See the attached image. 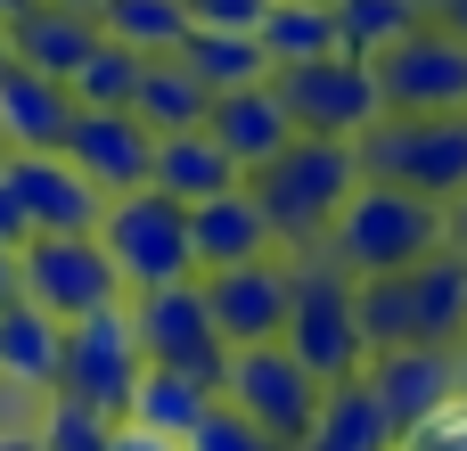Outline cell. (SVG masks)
I'll return each instance as SVG.
<instances>
[{
    "instance_id": "6da1fadb",
    "label": "cell",
    "mask_w": 467,
    "mask_h": 451,
    "mask_svg": "<svg viewBox=\"0 0 467 451\" xmlns=\"http://www.w3.org/2000/svg\"><path fill=\"white\" fill-rule=\"evenodd\" d=\"M361 181H369V173H361V148H353V140H312V131H304L296 148H279L263 173H246L254 205H263L271 230H279V255H320Z\"/></svg>"
},
{
    "instance_id": "7a4b0ae2",
    "label": "cell",
    "mask_w": 467,
    "mask_h": 451,
    "mask_svg": "<svg viewBox=\"0 0 467 451\" xmlns=\"http://www.w3.org/2000/svg\"><path fill=\"white\" fill-rule=\"evenodd\" d=\"M443 246H451V205H435V197H419V189L361 181L320 255H328L345 279H386V271H419V263L443 255Z\"/></svg>"
},
{
    "instance_id": "3957f363",
    "label": "cell",
    "mask_w": 467,
    "mask_h": 451,
    "mask_svg": "<svg viewBox=\"0 0 467 451\" xmlns=\"http://www.w3.org/2000/svg\"><path fill=\"white\" fill-rule=\"evenodd\" d=\"M296 263V296H287V353L320 378V386H353L369 370V337H361V304L353 279L328 255H287Z\"/></svg>"
},
{
    "instance_id": "277c9868",
    "label": "cell",
    "mask_w": 467,
    "mask_h": 451,
    "mask_svg": "<svg viewBox=\"0 0 467 451\" xmlns=\"http://www.w3.org/2000/svg\"><path fill=\"white\" fill-rule=\"evenodd\" d=\"M99 246L115 255V271H123V288H131V296L197 279V246H189V205H181V197H164V189H123V197H107Z\"/></svg>"
},
{
    "instance_id": "5b68a950",
    "label": "cell",
    "mask_w": 467,
    "mask_h": 451,
    "mask_svg": "<svg viewBox=\"0 0 467 451\" xmlns=\"http://www.w3.org/2000/svg\"><path fill=\"white\" fill-rule=\"evenodd\" d=\"M353 148H361V173L386 189H419L435 205L467 189V115H386Z\"/></svg>"
},
{
    "instance_id": "8992f818",
    "label": "cell",
    "mask_w": 467,
    "mask_h": 451,
    "mask_svg": "<svg viewBox=\"0 0 467 451\" xmlns=\"http://www.w3.org/2000/svg\"><path fill=\"white\" fill-rule=\"evenodd\" d=\"M148 378V353H140V329H131V296L90 312V320H66V370H57V394L66 403H90L107 419H131V394Z\"/></svg>"
},
{
    "instance_id": "52a82bcc",
    "label": "cell",
    "mask_w": 467,
    "mask_h": 451,
    "mask_svg": "<svg viewBox=\"0 0 467 451\" xmlns=\"http://www.w3.org/2000/svg\"><path fill=\"white\" fill-rule=\"evenodd\" d=\"M131 329H140V353L148 370H189L222 394L230 378V337L213 329V304H205V279H181V288H148L131 296Z\"/></svg>"
},
{
    "instance_id": "ba28073f",
    "label": "cell",
    "mask_w": 467,
    "mask_h": 451,
    "mask_svg": "<svg viewBox=\"0 0 467 451\" xmlns=\"http://www.w3.org/2000/svg\"><path fill=\"white\" fill-rule=\"evenodd\" d=\"M16 296L41 304V312H57V320H90V312L123 304L131 288H123L115 255H107L99 230H90V238H33V246L16 255Z\"/></svg>"
},
{
    "instance_id": "9c48e42d",
    "label": "cell",
    "mask_w": 467,
    "mask_h": 451,
    "mask_svg": "<svg viewBox=\"0 0 467 451\" xmlns=\"http://www.w3.org/2000/svg\"><path fill=\"white\" fill-rule=\"evenodd\" d=\"M279 99H287L296 131H312V140H361L369 123H386V90H378V66H369V58H312V66H287V74H279Z\"/></svg>"
},
{
    "instance_id": "30bf717a",
    "label": "cell",
    "mask_w": 467,
    "mask_h": 451,
    "mask_svg": "<svg viewBox=\"0 0 467 451\" xmlns=\"http://www.w3.org/2000/svg\"><path fill=\"white\" fill-rule=\"evenodd\" d=\"M320 378L287 353V345H238L230 353V378H222V403L230 411H246L263 435H279V444H304V427L320 419Z\"/></svg>"
},
{
    "instance_id": "8fae6325",
    "label": "cell",
    "mask_w": 467,
    "mask_h": 451,
    "mask_svg": "<svg viewBox=\"0 0 467 451\" xmlns=\"http://www.w3.org/2000/svg\"><path fill=\"white\" fill-rule=\"evenodd\" d=\"M378 66V90H386V115H467V41L451 25H419L402 33Z\"/></svg>"
},
{
    "instance_id": "7c38bea8",
    "label": "cell",
    "mask_w": 467,
    "mask_h": 451,
    "mask_svg": "<svg viewBox=\"0 0 467 451\" xmlns=\"http://www.w3.org/2000/svg\"><path fill=\"white\" fill-rule=\"evenodd\" d=\"M287 296H296V263L287 255H263V263H238V271H205V304H213V329L238 345H279L287 337Z\"/></svg>"
},
{
    "instance_id": "4fadbf2b",
    "label": "cell",
    "mask_w": 467,
    "mask_h": 451,
    "mask_svg": "<svg viewBox=\"0 0 467 451\" xmlns=\"http://www.w3.org/2000/svg\"><path fill=\"white\" fill-rule=\"evenodd\" d=\"M0 173L16 181L33 238H90L107 222V189L74 164V156H0Z\"/></svg>"
},
{
    "instance_id": "5bb4252c",
    "label": "cell",
    "mask_w": 467,
    "mask_h": 451,
    "mask_svg": "<svg viewBox=\"0 0 467 451\" xmlns=\"http://www.w3.org/2000/svg\"><path fill=\"white\" fill-rule=\"evenodd\" d=\"M369 394L386 403V419L402 427V435H419V427H435L451 403H460V353H443V345H394V353H369Z\"/></svg>"
},
{
    "instance_id": "9a60e30c",
    "label": "cell",
    "mask_w": 467,
    "mask_h": 451,
    "mask_svg": "<svg viewBox=\"0 0 467 451\" xmlns=\"http://www.w3.org/2000/svg\"><path fill=\"white\" fill-rule=\"evenodd\" d=\"M66 156H74L107 197H123V189H148V181H156V131H148L131 107H82V115H74V131H66Z\"/></svg>"
},
{
    "instance_id": "2e32d148",
    "label": "cell",
    "mask_w": 467,
    "mask_h": 451,
    "mask_svg": "<svg viewBox=\"0 0 467 451\" xmlns=\"http://www.w3.org/2000/svg\"><path fill=\"white\" fill-rule=\"evenodd\" d=\"M74 82L57 74H33V66H8L0 74V148L8 156H66V131H74Z\"/></svg>"
},
{
    "instance_id": "e0dca14e",
    "label": "cell",
    "mask_w": 467,
    "mask_h": 451,
    "mask_svg": "<svg viewBox=\"0 0 467 451\" xmlns=\"http://www.w3.org/2000/svg\"><path fill=\"white\" fill-rule=\"evenodd\" d=\"M189 246H197V279H205V271H238V263L279 255V230L254 205V189H222V197L189 205Z\"/></svg>"
},
{
    "instance_id": "ac0fdd59",
    "label": "cell",
    "mask_w": 467,
    "mask_h": 451,
    "mask_svg": "<svg viewBox=\"0 0 467 451\" xmlns=\"http://www.w3.org/2000/svg\"><path fill=\"white\" fill-rule=\"evenodd\" d=\"M57 370H66V320L41 312V304H25V296H8L0 304V386L49 403L57 394Z\"/></svg>"
},
{
    "instance_id": "d6986e66",
    "label": "cell",
    "mask_w": 467,
    "mask_h": 451,
    "mask_svg": "<svg viewBox=\"0 0 467 451\" xmlns=\"http://www.w3.org/2000/svg\"><path fill=\"white\" fill-rule=\"evenodd\" d=\"M99 41H107V33H99V16H90V8L33 0L25 16H8V58H16V66H33V74H57V82H74V74H82V58H90Z\"/></svg>"
},
{
    "instance_id": "ffe728a7",
    "label": "cell",
    "mask_w": 467,
    "mask_h": 451,
    "mask_svg": "<svg viewBox=\"0 0 467 451\" xmlns=\"http://www.w3.org/2000/svg\"><path fill=\"white\" fill-rule=\"evenodd\" d=\"M246 173H263L279 148H296L304 131H296V115H287V99H279V82H254V90H222L213 99V123H205Z\"/></svg>"
},
{
    "instance_id": "44dd1931",
    "label": "cell",
    "mask_w": 467,
    "mask_h": 451,
    "mask_svg": "<svg viewBox=\"0 0 467 451\" xmlns=\"http://www.w3.org/2000/svg\"><path fill=\"white\" fill-rule=\"evenodd\" d=\"M402 288H410V345L460 353L467 345V255L460 246L427 255L419 271H402Z\"/></svg>"
},
{
    "instance_id": "7402d4cb",
    "label": "cell",
    "mask_w": 467,
    "mask_h": 451,
    "mask_svg": "<svg viewBox=\"0 0 467 451\" xmlns=\"http://www.w3.org/2000/svg\"><path fill=\"white\" fill-rule=\"evenodd\" d=\"M148 189H164V197H181V205H205V197H222V189H246V164H238L213 131H164Z\"/></svg>"
},
{
    "instance_id": "603a6c76",
    "label": "cell",
    "mask_w": 467,
    "mask_h": 451,
    "mask_svg": "<svg viewBox=\"0 0 467 451\" xmlns=\"http://www.w3.org/2000/svg\"><path fill=\"white\" fill-rule=\"evenodd\" d=\"M394 444H402V427L386 419V403L369 394V378H353V386L320 394V419L304 427L296 451H394Z\"/></svg>"
},
{
    "instance_id": "cb8c5ba5",
    "label": "cell",
    "mask_w": 467,
    "mask_h": 451,
    "mask_svg": "<svg viewBox=\"0 0 467 451\" xmlns=\"http://www.w3.org/2000/svg\"><path fill=\"white\" fill-rule=\"evenodd\" d=\"M213 99L222 90H254V82H279V66H271V49H263V33H213V25H189V41L172 49Z\"/></svg>"
},
{
    "instance_id": "d4e9b609",
    "label": "cell",
    "mask_w": 467,
    "mask_h": 451,
    "mask_svg": "<svg viewBox=\"0 0 467 451\" xmlns=\"http://www.w3.org/2000/svg\"><path fill=\"white\" fill-rule=\"evenodd\" d=\"M131 115H140L156 140H164V131H205V123H213V90H205V82H197L181 58H148Z\"/></svg>"
},
{
    "instance_id": "484cf974",
    "label": "cell",
    "mask_w": 467,
    "mask_h": 451,
    "mask_svg": "<svg viewBox=\"0 0 467 451\" xmlns=\"http://www.w3.org/2000/svg\"><path fill=\"white\" fill-rule=\"evenodd\" d=\"M213 386L205 378H189V370H148L140 378V394H131V427H156V435H172V444H189L205 419H213Z\"/></svg>"
},
{
    "instance_id": "4316f807",
    "label": "cell",
    "mask_w": 467,
    "mask_h": 451,
    "mask_svg": "<svg viewBox=\"0 0 467 451\" xmlns=\"http://www.w3.org/2000/svg\"><path fill=\"white\" fill-rule=\"evenodd\" d=\"M263 49H271L279 74H287V66H312V58H345V41H337V8H328V0H271V16H263Z\"/></svg>"
},
{
    "instance_id": "83f0119b",
    "label": "cell",
    "mask_w": 467,
    "mask_h": 451,
    "mask_svg": "<svg viewBox=\"0 0 467 451\" xmlns=\"http://www.w3.org/2000/svg\"><path fill=\"white\" fill-rule=\"evenodd\" d=\"M99 33L140 58H172L189 41V0H99Z\"/></svg>"
},
{
    "instance_id": "f1b7e54d",
    "label": "cell",
    "mask_w": 467,
    "mask_h": 451,
    "mask_svg": "<svg viewBox=\"0 0 467 451\" xmlns=\"http://www.w3.org/2000/svg\"><path fill=\"white\" fill-rule=\"evenodd\" d=\"M419 0H337V41L345 58H386L402 33H419Z\"/></svg>"
},
{
    "instance_id": "f546056e",
    "label": "cell",
    "mask_w": 467,
    "mask_h": 451,
    "mask_svg": "<svg viewBox=\"0 0 467 451\" xmlns=\"http://www.w3.org/2000/svg\"><path fill=\"white\" fill-rule=\"evenodd\" d=\"M140 74H148L140 49L99 41V49L82 58V74H74V107H131V99H140Z\"/></svg>"
},
{
    "instance_id": "4dcf8cb0",
    "label": "cell",
    "mask_w": 467,
    "mask_h": 451,
    "mask_svg": "<svg viewBox=\"0 0 467 451\" xmlns=\"http://www.w3.org/2000/svg\"><path fill=\"white\" fill-rule=\"evenodd\" d=\"M33 427H41V451H115V427H123V419H107V411H90V403L49 394Z\"/></svg>"
},
{
    "instance_id": "1f68e13d",
    "label": "cell",
    "mask_w": 467,
    "mask_h": 451,
    "mask_svg": "<svg viewBox=\"0 0 467 451\" xmlns=\"http://www.w3.org/2000/svg\"><path fill=\"white\" fill-rule=\"evenodd\" d=\"M189 451H296V444H279V435H263L246 411H230V403H213V419L189 435Z\"/></svg>"
},
{
    "instance_id": "d6a6232c",
    "label": "cell",
    "mask_w": 467,
    "mask_h": 451,
    "mask_svg": "<svg viewBox=\"0 0 467 451\" xmlns=\"http://www.w3.org/2000/svg\"><path fill=\"white\" fill-rule=\"evenodd\" d=\"M271 0H189V25H213V33H263Z\"/></svg>"
},
{
    "instance_id": "836d02e7",
    "label": "cell",
    "mask_w": 467,
    "mask_h": 451,
    "mask_svg": "<svg viewBox=\"0 0 467 451\" xmlns=\"http://www.w3.org/2000/svg\"><path fill=\"white\" fill-rule=\"evenodd\" d=\"M0 246L8 255H25L33 246V214H25V197H16V181L0 173Z\"/></svg>"
},
{
    "instance_id": "e575fe53",
    "label": "cell",
    "mask_w": 467,
    "mask_h": 451,
    "mask_svg": "<svg viewBox=\"0 0 467 451\" xmlns=\"http://www.w3.org/2000/svg\"><path fill=\"white\" fill-rule=\"evenodd\" d=\"M115 451H189V444H172V435H156V427H115Z\"/></svg>"
},
{
    "instance_id": "d590c367",
    "label": "cell",
    "mask_w": 467,
    "mask_h": 451,
    "mask_svg": "<svg viewBox=\"0 0 467 451\" xmlns=\"http://www.w3.org/2000/svg\"><path fill=\"white\" fill-rule=\"evenodd\" d=\"M394 451H460V444H451L443 427H419V435H402V444H394Z\"/></svg>"
},
{
    "instance_id": "8d00e7d4",
    "label": "cell",
    "mask_w": 467,
    "mask_h": 451,
    "mask_svg": "<svg viewBox=\"0 0 467 451\" xmlns=\"http://www.w3.org/2000/svg\"><path fill=\"white\" fill-rule=\"evenodd\" d=\"M0 451H41V427H0Z\"/></svg>"
},
{
    "instance_id": "74e56055",
    "label": "cell",
    "mask_w": 467,
    "mask_h": 451,
    "mask_svg": "<svg viewBox=\"0 0 467 451\" xmlns=\"http://www.w3.org/2000/svg\"><path fill=\"white\" fill-rule=\"evenodd\" d=\"M451 246H460V255H467V189H460V197H451Z\"/></svg>"
},
{
    "instance_id": "f35d334b",
    "label": "cell",
    "mask_w": 467,
    "mask_h": 451,
    "mask_svg": "<svg viewBox=\"0 0 467 451\" xmlns=\"http://www.w3.org/2000/svg\"><path fill=\"white\" fill-rule=\"evenodd\" d=\"M8 296H16V255L0 246V304H8Z\"/></svg>"
},
{
    "instance_id": "ab89813d",
    "label": "cell",
    "mask_w": 467,
    "mask_h": 451,
    "mask_svg": "<svg viewBox=\"0 0 467 451\" xmlns=\"http://www.w3.org/2000/svg\"><path fill=\"white\" fill-rule=\"evenodd\" d=\"M451 8H460V0H419V16H427V25H443Z\"/></svg>"
},
{
    "instance_id": "60d3db41",
    "label": "cell",
    "mask_w": 467,
    "mask_h": 451,
    "mask_svg": "<svg viewBox=\"0 0 467 451\" xmlns=\"http://www.w3.org/2000/svg\"><path fill=\"white\" fill-rule=\"evenodd\" d=\"M443 25H451V33H460V41H467V0H460V8H451V16H443Z\"/></svg>"
},
{
    "instance_id": "b9f144b4",
    "label": "cell",
    "mask_w": 467,
    "mask_h": 451,
    "mask_svg": "<svg viewBox=\"0 0 467 451\" xmlns=\"http://www.w3.org/2000/svg\"><path fill=\"white\" fill-rule=\"evenodd\" d=\"M25 8H33V0H0V25H8V16H25Z\"/></svg>"
},
{
    "instance_id": "7bdbcfd3",
    "label": "cell",
    "mask_w": 467,
    "mask_h": 451,
    "mask_svg": "<svg viewBox=\"0 0 467 451\" xmlns=\"http://www.w3.org/2000/svg\"><path fill=\"white\" fill-rule=\"evenodd\" d=\"M8 66H16V58H8V25H0V74H8Z\"/></svg>"
},
{
    "instance_id": "ee69618b",
    "label": "cell",
    "mask_w": 467,
    "mask_h": 451,
    "mask_svg": "<svg viewBox=\"0 0 467 451\" xmlns=\"http://www.w3.org/2000/svg\"><path fill=\"white\" fill-rule=\"evenodd\" d=\"M57 8H90V16H99V0H57Z\"/></svg>"
},
{
    "instance_id": "f6af8a7d",
    "label": "cell",
    "mask_w": 467,
    "mask_h": 451,
    "mask_svg": "<svg viewBox=\"0 0 467 451\" xmlns=\"http://www.w3.org/2000/svg\"><path fill=\"white\" fill-rule=\"evenodd\" d=\"M460 394H467V345H460Z\"/></svg>"
},
{
    "instance_id": "bcb514c9",
    "label": "cell",
    "mask_w": 467,
    "mask_h": 451,
    "mask_svg": "<svg viewBox=\"0 0 467 451\" xmlns=\"http://www.w3.org/2000/svg\"><path fill=\"white\" fill-rule=\"evenodd\" d=\"M328 8H337V0H328Z\"/></svg>"
}]
</instances>
